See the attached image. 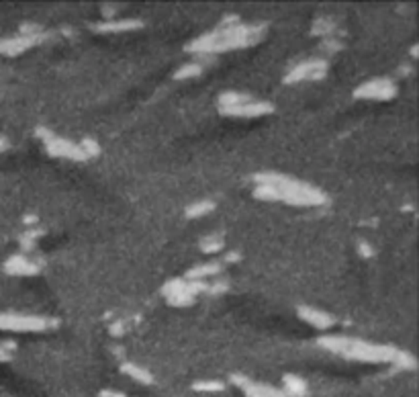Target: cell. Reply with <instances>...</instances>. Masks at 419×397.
Instances as JSON below:
<instances>
[{
  "label": "cell",
  "instance_id": "6da1fadb",
  "mask_svg": "<svg viewBox=\"0 0 419 397\" xmlns=\"http://www.w3.org/2000/svg\"><path fill=\"white\" fill-rule=\"evenodd\" d=\"M41 328H45V320H41V317L16 315V313H0V330L27 332V330H41Z\"/></svg>",
  "mask_w": 419,
  "mask_h": 397
},
{
  "label": "cell",
  "instance_id": "52a82bcc",
  "mask_svg": "<svg viewBox=\"0 0 419 397\" xmlns=\"http://www.w3.org/2000/svg\"><path fill=\"white\" fill-rule=\"evenodd\" d=\"M0 359H4V350L0 348Z\"/></svg>",
  "mask_w": 419,
  "mask_h": 397
},
{
  "label": "cell",
  "instance_id": "277c9868",
  "mask_svg": "<svg viewBox=\"0 0 419 397\" xmlns=\"http://www.w3.org/2000/svg\"><path fill=\"white\" fill-rule=\"evenodd\" d=\"M303 315L309 320V322H313L315 326H329L331 324V320H327V315H323V313H319V311H303Z\"/></svg>",
  "mask_w": 419,
  "mask_h": 397
},
{
  "label": "cell",
  "instance_id": "5b68a950",
  "mask_svg": "<svg viewBox=\"0 0 419 397\" xmlns=\"http://www.w3.org/2000/svg\"><path fill=\"white\" fill-rule=\"evenodd\" d=\"M125 371H127V373H131V375H134V377H136L138 381H145V383L149 381V377H147V375H145L143 371H140L138 367H127Z\"/></svg>",
  "mask_w": 419,
  "mask_h": 397
},
{
  "label": "cell",
  "instance_id": "8992f818",
  "mask_svg": "<svg viewBox=\"0 0 419 397\" xmlns=\"http://www.w3.org/2000/svg\"><path fill=\"white\" fill-rule=\"evenodd\" d=\"M199 389L211 392V389H221V385H219V383H203V385H199Z\"/></svg>",
  "mask_w": 419,
  "mask_h": 397
},
{
  "label": "cell",
  "instance_id": "7a4b0ae2",
  "mask_svg": "<svg viewBox=\"0 0 419 397\" xmlns=\"http://www.w3.org/2000/svg\"><path fill=\"white\" fill-rule=\"evenodd\" d=\"M360 97H370V99H387L389 95H393V86L385 80H377L366 84L364 88H360L358 93Z\"/></svg>",
  "mask_w": 419,
  "mask_h": 397
},
{
  "label": "cell",
  "instance_id": "3957f363",
  "mask_svg": "<svg viewBox=\"0 0 419 397\" xmlns=\"http://www.w3.org/2000/svg\"><path fill=\"white\" fill-rule=\"evenodd\" d=\"M246 394L250 397H288V394L268 387V385H256V383H246Z\"/></svg>",
  "mask_w": 419,
  "mask_h": 397
}]
</instances>
